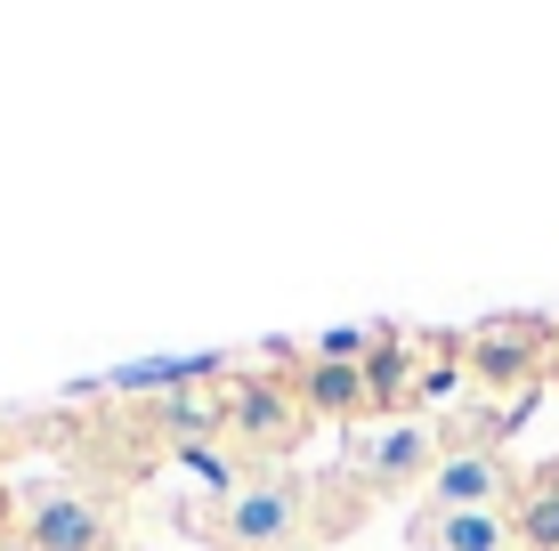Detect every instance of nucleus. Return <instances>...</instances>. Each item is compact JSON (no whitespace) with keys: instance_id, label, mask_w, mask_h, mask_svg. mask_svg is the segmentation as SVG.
<instances>
[{"instance_id":"nucleus-1","label":"nucleus","mask_w":559,"mask_h":551,"mask_svg":"<svg viewBox=\"0 0 559 551\" xmlns=\"http://www.w3.org/2000/svg\"><path fill=\"white\" fill-rule=\"evenodd\" d=\"M179 527H195L211 551H324L308 470H243L211 511H179Z\"/></svg>"},{"instance_id":"nucleus-2","label":"nucleus","mask_w":559,"mask_h":551,"mask_svg":"<svg viewBox=\"0 0 559 551\" xmlns=\"http://www.w3.org/2000/svg\"><path fill=\"white\" fill-rule=\"evenodd\" d=\"M317 430L308 397L293 390L284 366H227V422H219V454L236 470H293L300 439Z\"/></svg>"},{"instance_id":"nucleus-3","label":"nucleus","mask_w":559,"mask_h":551,"mask_svg":"<svg viewBox=\"0 0 559 551\" xmlns=\"http://www.w3.org/2000/svg\"><path fill=\"white\" fill-rule=\"evenodd\" d=\"M551 366H559V325L551 316H478V325L462 333V373H471L511 422H519V406L551 382Z\"/></svg>"},{"instance_id":"nucleus-4","label":"nucleus","mask_w":559,"mask_h":551,"mask_svg":"<svg viewBox=\"0 0 559 551\" xmlns=\"http://www.w3.org/2000/svg\"><path fill=\"white\" fill-rule=\"evenodd\" d=\"M462 382H471V373H462V333H438V325H390V349L373 357L381 414L438 422V414H454Z\"/></svg>"},{"instance_id":"nucleus-5","label":"nucleus","mask_w":559,"mask_h":551,"mask_svg":"<svg viewBox=\"0 0 559 551\" xmlns=\"http://www.w3.org/2000/svg\"><path fill=\"white\" fill-rule=\"evenodd\" d=\"M438 463H447L438 422H414V414H373V422H349V430H341V454H333V470L357 487L365 503H373V495H397V487H430Z\"/></svg>"},{"instance_id":"nucleus-6","label":"nucleus","mask_w":559,"mask_h":551,"mask_svg":"<svg viewBox=\"0 0 559 551\" xmlns=\"http://www.w3.org/2000/svg\"><path fill=\"white\" fill-rule=\"evenodd\" d=\"M0 551H122V519L82 479H33L16 487V519Z\"/></svg>"},{"instance_id":"nucleus-7","label":"nucleus","mask_w":559,"mask_h":551,"mask_svg":"<svg viewBox=\"0 0 559 551\" xmlns=\"http://www.w3.org/2000/svg\"><path fill=\"white\" fill-rule=\"evenodd\" d=\"M519 479H527V470H511L503 446L447 454V463L430 470V511H511L519 503Z\"/></svg>"},{"instance_id":"nucleus-8","label":"nucleus","mask_w":559,"mask_h":551,"mask_svg":"<svg viewBox=\"0 0 559 551\" xmlns=\"http://www.w3.org/2000/svg\"><path fill=\"white\" fill-rule=\"evenodd\" d=\"M406 543L414 551H527L511 511H430V503L406 519Z\"/></svg>"},{"instance_id":"nucleus-9","label":"nucleus","mask_w":559,"mask_h":551,"mask_svg":"<svg viewBox=\"0 0 559 551\" xmlns=\"http://www.w3.org/2000/svg\"><path fill=\"white\" fill-rule=\"evenodd\" d=\"M511 519H519V543H527V551H559V463H544V470L519 479Z\"/></svg>"},{"instance_id":"nucleus-10","label":"nucleus","mask_w":559,"mask_h":551,"mask_svg":"<svg viewBox=\"0 0 559 551\" xmlns=\"http://www.w3.org/2000/svg\"><path fill=\"white\" fill-rule=\"evenodd\" d=\"M276 349L308 357V366H373V357L390 349V325H333L317 340H276Z\"/></svg>"},{"instance_id":"nucleus-11","label":"nucleus","mask_w":559,"mask_h":551,"mask_svg":"<svg viewBox=\"0 0 559 551\" xmlns=\"http://www.w3.org/2000/svg\"><path fill=\"white\" fill-rule=\"evenodd\" d=\"M0 454H9V430H0ZM9 519H16V487H0V536H9Z\"/></svg>"}]
</instances>
